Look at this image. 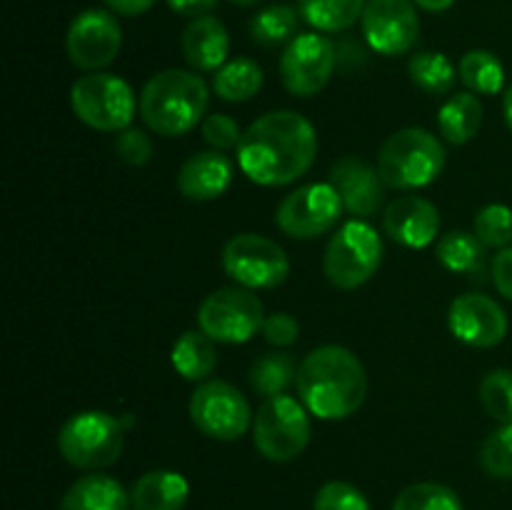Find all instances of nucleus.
I'll return each instance as SVG.
<instances>
[{"label": "nucleus", "instance_id": "f257e3e1", "mask_svg": "<svg viewBox=\"0 0 512 510\" xmlns=\"http://www.w3.org/2000/svg\"><path fill=\"white\" fill-rule=\"evenodd\" d=\"M318 153V135L305 115L273 110L243 133L238 160L253 183L280 188L295 183L310 170Z\"/></svg>", "mask_w": 512, "mask_h": 510}, {"label": "nucleus", "instance_id": "f03ea898", "mask_svg": "<svg viewBox=\"0 0 512 510\" xmlns=\"http://www.w3.org/2000/svg\"><path fill=\"white\" fill-rule=\"evenodd\" d=\"M300 403L320 420H345L365 403L368 375L353 350L320 345L298 368Z\"/></svg>", "mask_w": 512, "mask_h": 510}, {"label": "nucleus", "instance_id": "7ed1b4c3", "mask_svg": "<svg viewBox=\"0 0 512 510\" xmlns=\"http://www.w3.org/2000/svg\"><path fill=\"white\" fill-rule=\"evenodd\" d=\"M208 110V85L193 70L155 73L140 93V115L153 133L178 138L190 133Z\"/></svg>", "mask_w": 512, "mask_h": 510}, {"label": "nucleus", "instance_id": "20e7f679", "mask_svg": "<svg viewBox=\"0 0 512 510\" xmlns=\"http://www.w3.org/2000/svg\"><path fill=\"white\" fill-rule=\"evenodd\" d=\"M445 168V148L438 135L423 128H403L378 150V173L388 188L415 190L433 183Z\"/></svg>", "mask_w": 512, "mask_h": 510}, {"label": "nucleus", "instance_id": "39448f33", "mask_svg": "<svg viewBox=\"0 0 512 510\" xmlns=\"http://www.w3.org/2000/svg\"><path fill=\"white\" fill-rule=\"evenodd\" d=\"M125 428L120 418L103 410L75 413L58 433V450L73 468L103 470L123 453Z\"/></svg>", "mask_w": 512, "mask_h": 510}, {"label": "nucleus", "instance_id": "423d86ee", "mask_svg": "<svg viewBox=\"0 0 512 510\" xmlns=\"http://www.w3.org/2000/svg\"><path fill=\"white\" fill-rule=\"evenodd\" d=\"M383 263V240L365 220H348L330 238L323 258V273L335 288L355 290L368 283Z\"/></svg>", "mask_w": 512, "mask_h": 510}, {"label": "nucleus", "instance_id": "0eeeda50", "mask_svg": "<svg viewBox=\"0 0 512 510\" xmlns=\"http://www.w3.org/2000/svg\"><path fill=\"white\" fill-rule=\"evenodd\" d=\"M70 105L80 123L103 133H120L135 118V93L120 75L88 73L80 75L70 90Z\"/></svg>", "mask_w": 512, "mask_h": 510}, {"label": "nucleus", "instance_id": "6e6552de", "mask_svg": "<svg viewBox=\"0 0 512 510\" xmlns=\"http://www.w3.org/2000/svg\"><path fill=\"white\" fill-rule=\"evenodd\" d=\"M253 443L263 458L290 463L310 443L308 408L290 395L265 398L253 415Z\"/></svg>", "mask_w": 512, "mask_h": 510}, {"label": "nucleus", "instance_id": "1a4fd4ad", "mask_svg": "<svg viewBox=\"0 0 512 510\" xmlns=\"http://www.w3.org/2000/svg\"><path fill=\"white\" fill-rule=\"evenodd\" d=\"M265 310L258 295L243 285L218 288L198 308V325L215 343H248L263 330Z\"/></svg>", "mask_w": 512, "mask_h": 510}, {"label": "nucleus", "instance_id": "9d476101", "mask_svg": "<svg viewBox=\"0 0 512 510\" xmlns=\"http://www.w3.org/2000/svg\"><path fill=\"white\" fill-rule=\"evenodd\" d=\"M223 270L243 288H278L288 280L290 260L275 240L258 233H238L225 243Z\"/></svg>", "mask_w": 512, "mask_h": 510}, {"label": "nucleus", "instance_id": "9b49d317", "mask_svg": "<svg viewBox=\"0 0 512 510\" xmlns=\"http://www.w3.org/2000/svg\"><path fill=\"white\" fill-rule=\"evenodd\" d=\"M190 420L213 440H238L248 433L253 413L235 385L225 380H203L190 398Z\"/></svg>", "mask_w": 512, "mask_h": 510}, {"label": "nucleus", "instance_id": "f8f14e48", "mask_svg": "<svg viewBox=\"0 0 512 510\" xmlns=\"http://www.w3.org/2000/svg\"><path fill=\"white\" fill-rule=\"evenodd\" d=\"M343 200L330 183H308L288 193L275 210V223L290 238L313 240L338 225Z\"/></svg>", "mask_w": 512, "mask_h": 510}, {"label": "nucleus", "instance_id": "ddd939ff", "mask_svg": "<svg viewBox=\"0 0 512 510\" xmlns=\"http://www.w3.org/2000/svg\"><path fill=\"white\" fill-rule=\"evenodd\" d=\"M338 53L333 40L320 33H300L280 55V80L298 98H313L333 78Z\"/></svg>", "mask_w": 512, "mask_h": 510}, {"label": "nucleus", "instance_id": "4468645a", "mask_svg": "<svg viewBox=\"0 0 512 510\" xmlns=\"http://www.w3.org/2000/svg\"><path fill=\"white\" fill-rule=\"evenodd\" d=\"M123 45V30L113 13L100 8L83 10L75 15L65 35L68 58L75 68L98 73L105 65L113 63Z\"/></svg>", "mask_w": 512, "mask_h": 510}, {"label": "nucleus", "instance_id": "2eb2a0df", "mask_svg": "<svg viewBox=\"0 0 512 510\" xmlns=\"http://www.w3.org/2000/svg\"><path fill=\"white\" fill-rule=\"evenodd\" d=\"M365 43L380 55H403L420 38V18L413 0H368L363 13Z\"/></svg>", "mask_w": 512, "mask_h": 510}, {"label": "nucleus", "instance_id": "dca6fc26", "mask_svg": "<svg viewBox=\"0 0 512 510\" xmlns=\"http://www.w3.org/2000/svg\"><path fill=\"white\" fill-rule=\"evenodd\" d=\"M450 333L470 348H495L508 335V315L490 295H458L448 310Z\"/></svg>", "mask_w": 512, "mask_h": 510}, {"label": "nucleus", "instance_id": "f3484780", "mask_svg": "<svg viewBox=\"0 0 512 510\" xmlns=\"http://www.w3.org/2000/svg\"><path fill=\"white\" fill-rule=\"evenodd\" d=\"M330 185L338 190L343 208L355 218H370L383 203V178L378 168L355 155H345L330 168Z\"/></svg>", "mask_w": 512, "mask_h": 510}, {"label": "nucleus", "instance_id": "a211bd4d", "mask_svg": "<svg viewBox=\"0 0 512 510\" xmlns=\"http://www.w3.org/2000/svg\"><path fill=\"white\" fill-rule=\"evenodd\" d=\"M383 228L395 243L408 248H428L440 233V213L428 198L400 195L385 208Z\"/></svg>", "mask_w": 512, "mask_h": 510}, {"label": "nucleus", "instance_id": "6ab92c4d", "mask_svg": "<svg viewBox=\"0 0 512 510\" xmlns=\"http://www.w3.org/2000/svg\"><path fill=\"white\" fill-rule=\"evenodd\" d=\"M233 183V163L220 150H200L190 155L178 173V190L193 203L220 198Z\"/></svg>", "mask_w": 512, "mask_h": 510}, {"label": "nucleus", "instance_id": "aec40b11", "mask_svg": "<svg viewBox=\"0 0 512 510\" xmlns=\"http://www.w3.org/2000/svg\"><path fill=\"white\" fill-rule=\"evenodd\" d=\"M180 50L185 63L198 73H213L225 65L230 50V35L213 15H200L185 25L180 35Z\"/></svg>", "mask_w": 512, "mask_h": 510}, {"label": "nucleus", "instance_id": "412c9836", "mask_svg": "<svg viewBox=\"0 0 512 510\" xmlns=\"http://www.w3.org/2000/svg\"><path fill=\"white\" fill-rule=\"evenodd\" d=\"M190 498V485L175 470H150L135 480L130 490L133 510H183Z\"/></svg>", "mask_w": 512, "mask_h": 510}, {"label": "nucleus", "instance_id": "4be33fe9", "mask_svg": "<svg viewBox=\"0 0 512 510\" xmlns=\"http://www.w3.org/2000/svg\"><path fill=\"white\" fill-rule=\"evenodd\" d=\"M130 493L113 475L90 473L65 490L58 510H128Z\"/></svg>", "mask_w": 512, "mask_h": 510}, {"label": "nucleus", "instance_id": "5701e85b", "mask_svg": "<svg viewBox=\"0 0 512 510\" xmlns=\"http://www.w3.org/2000/svg\"><path fill=\"white\" fill-rule=\"evenodd\" d=\"M435 255L450 273H465L473 280H485L488 273V245L475 233L453 230L443 235Z\"/></svg>", "mask_w": 512, "mask_h": 510}, {"label": "nucleus", "instance_id": "b1692460", "mask_svg": "<svg viewBox=\"0 0 512 510\" xmlns=\"http://www.w3.org/2000/svg\"><path fill=\"white\" fill-rule=\"evenodd\" d=\"M480 125H483V103L470 90L450 95L438 113L440 135L453 145H465L473 140Z\"/></svg>", "mask_w": 512, "mask_h": 510}, {"label": "nucleus", "instance_id": "393cba45", "mask_svg": "<svg viewBox=\"0 0 512 510\" xmlns=\"http://www.w3.org/2000/svg\"><path fill=\"white\" fill-rule=\"evenodd\" d=\"M170 360L185 380H208V375H213L215 365H218L215 340L203 330H188L175 340Z\"/></svg>", "mask_w": 512, "mask_h": 510}, {"label": "nucleus", "instance_id": "a878e982", "mask_svg": "<svg viewBox=\"0 0 512 510\" xmlns=\"http://www.w3.org/2000/svg\"><path fill=\"white\" fill-rule=\"evenodd\" d=\"M368 0H298V10L318 33H340L363 20Z\"/></svg>", "mask_w": 512, "mask_h": 510}, {"label": "nucleus", "instance_id": "bb28decb", "mask_svg": "<svg viewBox=\"0 0 512 510\" xmlns=\"http://www.w3.org/2000/svg\"><path fill=\"white\" fill-rule=\"evenodd\" d=\"M298 368L300 365H295L293 355L290 353L273 350V353L260 355L248 370L250 388L258 395H263V398L285 395L290 385L298 383Z\"/></svg>", "mask_w": 512, "mask_h": 510}, {"label": "nucleus", "instance_id": "cd10ccee", "mask_svg": "<svg viewBox=\"0 0 512 510\" xmlns=\"http://www.w3.org/2000/svg\"><path fill=\"white\" fill-rule=\"evenodd\" d=\"M260 88H263V68L253 58H235L215 70L213 90L220 100L245 103L255 98Z\"/></svg>", "mask_w": 512, "mask_h": 510}, {"label": "nucleus", "instance_id": "c85d7f7f", "mask_svg": "<svg viewBox=\"0 0 512 510\" xmlns=\"http://www.w3.org/2000/svg\"><path fill=\"white\" fill-rule=\"evenodd\" d=\"M408 75L420 90L430 95H445L455 88L458 83V68L450 63L445 53H435V50H423L415 53L408 63Z\"/></svg>", "mask_w": 512, "mask_h": 510}, {"label": "nucleus", "instance_id": "c756f323", "mask_svg": "<svg viewBox=\"0 0 512 510\" xmlns=\"http://www.w3.org/2000/svg\"><path fill=\"white\" fill-rule=\"evenodd\" d=\"M458 75L470 93L475 95H495L500 93L505 83V68L498 55L490 50H470L460 58Z\"/></svg>", "mask_w": 512, "mask_h": 510}, {"label": "nucleus", "instance_id": "7c9ffc66", "mask_svg": "<svg viewBox=\"0 0 512 510\" xmlns=\"http://www.w3.org/2000/svg\"><path fill=\"white\" fill-rule=\"evenodd\" d=\"M298 33V10L288 3H275L260 10L253 20H250V35L255 43L273 45L290 43Z\"/></svg>", "mask_w": 512, "mask_h": 510}, {"label": "nucleus", "instance_id": "2f4dec72", "mask_svg": "<svg viewBox=\"0 0 512 510\" xmlns=\"http://www.w3.org/2000/svg\"><path fill=\"white\" fill-rule=\"evenodd\" d=\"M393 510H465L463 500L443 483H413L395 498Z\"/></svg>", "mask_w": 512, "mask_h": 510}, {"label": "nucleus", "instance_id": "473e14b6", "mask_svg": "<svg viewBox=\"0 0 512 510\" xmlns=\"http://www.w3.org/2000/svg\"><path fill=\"white\" fill-rule=\"evenodd\" d=\"M480 403L498 423H512V370H493L480 383Z\"/></svg>", "mask_w": 512, "mask_h": 510}, {"label": "nucleus", "instance_id": "72a5a7b5", "mask_svg": "<svg viewBox=\"0 0 512 510\" xmlns=\"http://www.w3.org/2000/svg\"><path fill=\"white\" fill-rule=\"evenodd\" d=\"M473 233L483 240L488 248H508L512 243V210L508 205H485L478 210L473 223Z\"/></svg>", "mask_w": 512, "mask_h": 510}, {"label": "nucleus", "instance_id": "f704fd0d", "mask_svg": "<svg viewBox=\"0 0 512 510\" xmlns=\"http://www.w3.org/2000/svg\"><path fill=\"white\" fill-rule=\"evenodd\" d=\"M480 465L490 478H512V423H503L488 435L480 450Z\"/></svg>", "mask_w": 512, "mask_h": 510}, {"label": "nucleus", "instance_id": "c9c22d12", "mask_svg": "<svg viewBox=\"0 0 512 510\" xmlns=\"http://www.w3.org/2000/svg\"><path fill=\"white\" fill-rule=\"evenodd\" d=\"M313 510H370V503L353 483L330 480L315 493Z\"/></svg>", "mask_w": 512, "mask_h": 510}, {"label": "nucleus", "instance_id": "e433bc0d", "mask_svg": "<svg viewBox=\"0 0 512 510\" xmlns=\"http://www.w3.org/2000/svg\"><path fill=\"white\" fill-rule=\"evenodd\" d=\"M200 133H203L205 143L213 145V148L220 150V153H225V150L238 148L245 130H240V125L235 123L230 115L213 113L200 123Z\"/></svg>", "mask_w": 512, "mask_h": 510}, {"label": "nucleus", "instance_id": "4c0bfd02", "mask_svg": "<svg viewBox=\"0 0 512 510\" xmlns=\"http://www.w3.org/2000/svg\"><path fill=\"white\" fill-rule=\"evenodd\" d=\"M113 145L118 158L123 160V163L133 165V168H140V165H145L153 158V140H150L148 133H143V130L138 128L120 130Z\"/></svg>", "mask_w": 512, "mask_h": 510}, {"label": "nucleus", "instance_id": "58836bf2", "mask_svg": "<svg viewBox=\"0 0 512 510\" xmlns=\"http://www.w3.org/2000/svg\"><path fill=\"white\" fill-rule=\"evenodd\" d=\"M300 335V323L290 313H273L265 315L263 323V338L270 345H278V348H288L298 340Z\"/></svg>", "mask_w": 512, "mask_h": 510}, {"label": "nucleus", "instance_id": "ea45409f", "mask_svg": "<svg viewBox=\"0 0 512 510\" xmlns=\"http://www.w3.org/2000/svg\"><path fill=\"white\" fill-rule=\"evenodd\" d=\"M490 275H493V283L500 290V295L512 300V245L495 255L493 263H490Z\"/></svg>", "mask_w": 512, "mask_h": 510}, {"label": "nucleus", "instance_id": "a19ab883", "mask_svg": "<svg viewBox=\"0 0 512 510\" xmlns=\"http://www.w3.org/2000/svg\"><path fill=\"white\" fill-rule=\"evenodd\" d=\"M168 5L173 13L183 18H200V15H208L218 5V0H168Z\"/></svg>", "mask_w": 512, "mask_h": 510}, {"label": "nucleus", "instance_id": "79ce46f5", "mask_svg": "<svg viewBox=\"0 0 512 510\" xmlns=\"http://www.w3.org/2000/svg\"><path fill=\"white\" fill-rule=\"evenodd\" d=\"M113 13L128 15V18H135V15H143L153 8L158 0H103Z\"/></svg>", "mask_w": 512, "mask_h": 510}, {"label": "nucleus", "instance_id": "37998d69", "mask_svg": "<svg viewBox=\"0 0 512 510\" xmlns=\"http://www.w3.org/2000/svg\"><path fill=\"white\" fill-rule=\"evenodd\" d=\"M415 5H420L423 10H428V13H445V10H450L455 5V0H413Z\"/></svg>", "mask_w": 512, "mask_h": 510}, {"label": "nucleus", "instance_id": "c03bdc74", "mask_svg": "<svg viewBox=\"0 0 512 510\" xmlns=\"http://www.w3.org/2000/svg\"><path fill=\"white\" fill-rule=\"evenodd\" d=\"M503 113H505V123L512 130V85L505 90V98H503Z\"/></svg>", "mask_w": 512, "mask_h": 510}, {"label": "nucleus", "instance_id": "a18cd8bd", "mask_svg": "<svg viewBox=\"0 0 512 510\" xmlns=\"http://www.w3.org/2000/svg\"><path fill=\"white\" fill-rule=\"evenodd\" d=\"M120 423H123V428L128 430V428H133V425H135V418L130 413H125V415H120Z\"/></svg>", "mask_w": 512, "mask_h": 510}, {"label": "nucleus", "instance_id": "49530a36", "mask_svg": "<svg viewBox=\"0 0 512 510\" xmlns=\"http://www.w3.org/2000/svg\"><path fill=\"white\" fill-rule=\"evenodd\" d=\"M230 3L240 5V8H250V5H258L260 0H230Z\"/></svg>", "mask_w": 512, "mask_h": 510}]
</instances>
